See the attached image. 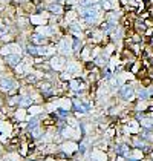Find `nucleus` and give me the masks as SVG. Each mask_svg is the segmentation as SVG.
Masks as SVG:
<instances>
[{
  "label": "nucleus",
  "instance_id": "nucleus-1",
  "mask_svg": "<svg viewBox=\"0 0 153 161\" xmlns=\"http://www.w3.org/2000/svg\"><path fill=\"white\" fill-rule=\"evenodd\" d=\"M118 97L123 98V100H126V101H129V100H132L135 97V89L130 85H124V86H121L119 90H118Z\"/></svg>",
  "mask_w": 153,
  "mask_h": 161
},
{
  "label": "nucleus",
  "instance_id": "nucleus-2",
  "mask_svg": "<svg viewBox=\"0 0 153 161\" xmlns=\"http://www.w3.org/2000/svg\"><path fill=\"white\" fill-rule=\"evenodd\" d=\"M0 88H2V90L11 92V90H14L17 88V83H16L12 78H3V80L0 81Z\"/></svg>",
  "mask_w": 153,
  "mask_h": 161
},
{
  "label": "nucleus",
  "instance_id": "nucleus-3",
  "mask_svg": "<svg viewBox=\"0 0 153 161\" xmlns=\"http://www.w3.org/2000/svg\"><path fill=\"white\" fill-rule=\"evenodd\" d=\"M26 51L31 54L32 57H40V55H44V54L48 52V49H46L44 46H34V45H32V46L29 45V46L26 48Z\"/></svg>",
  "mask_w": 153,
  "mask_h": 161
},
{
  "label": "nucleus",
  "instance_id": "nucleus-4",
  "mask_svg": "<svg viewBox=\"0 0 153 161\" xmlns=\"http://www.w3.org/2000/svg\"><path fill=\"white\" fill-rule=\"evenodd\" d=\"M139 137L144 138L147 143H153V130L152 129H144V130H141Z\"/></svg>",
  "mask_w": 153,
  "mask_h": 161
},
{
  "label": "nucleus",
  "instance_id": "nucleus-5",
  "mask_svg": "<svg viewBox=\"0 0 153 161\" xmlns=\"http://www.w3.org/2000/svg\"><path fill=\"white\" fill-rule=\"evenodd\" d=\"M71 86L75 89V92H80L81 89H84V81L80 80V78H78V80H72V81H71Z\"/></svg>",
  "mask_w": 153,
  "mask_h": 161
},
{
  "label": "nucleus",
  "instance_id": "nucleus-6",
  "mask_svg": "<svg viewBox=\"0 0 153 161\" xmlns=\"http://www.w3.org/2000/svg\"><path fill=\"white\" fill-rule=\"evenodd\" d=\"M135 95H136L139 100H147V98H149V92H147L146 88H139V89L135 92Z\"/></svg>",
  "mask_w": 153,
  "mask_h": 161
},
{
  "label": "nucleus",
  "instance_id": "nucleus-7",
  "mask_svg": "<svg viewBox=\"0 0 153 161\" xmlns=\"http://www.w3.org/2000/svg\"><path fill=\"white\" fill-rule=\"evenodd\" d=\"M6 61L9 63V65H17L20 61V55L17 54H12V55H6Z\"/></svg>",
  "mask_w": 153,
  "mask_h": 161
},
{
  "label": "nucleus",
  "instance_id": "nucleus-8",
  "mask_svg": "<svg viewBox=\"0 0 153 161\" xmlns=\"http://www.w3.org/2000/svg\"><path fill=\"white\" fill-rule=\"evenodd\" d=\"M48 8H49V11H51V12H55V14H60V12L63 11V8H61V5H60V3H51Z\"/></svg>",
  "mask_w": 153,
  "mask_h": 161
},
{
  "label": "nucleus",
  "instance_id": "nucleus-9",
  "mask_svg": "<svg viewBox=\"0 0 153 161\" xmlns=\"http://www.w3.org/2000/svg\"><path fill=\"white\" fill-rule=\"evenodd\" d=\"M81 48H83V41H80V40H74V43H72V52L78 54L80 51H81Z\"/></svg>",
  "mask_w": 153,
  "mask_h": 161
},
{
  "label": "nucleus",
  "instance_id": "nucleus-10",
  "mask_svg": "<svg viewBox=\"0 0 153 161\" xmlns=\"http://www.w3.org/2000/svg\"><path fill=\"white\" fill-rule=\"evenodd\" d=\"M19 105L23 107H26V106H29V105H32V100H31L29 97H23V98L19 100Z\"/></svg>",
  "mask_w": 153,
  "mask_h": 161
},
{
  "label": "nucleus",
  "instance_id": "nucleus-11",
  "mask_svg": "<svg viewBox=\"0 0 153 161\" xmlns=\"http://www.w3.org/2000/svg\"><path fill=\"white\" fill-rule=\"evenodd\" d=\"M32 40H34L37 45H41V43H44V41H46V38L41 36V34H40V36H38V34H34V36H32Z\"/></svg>",
  "mask_w": 153,
  "mask_h": 161
},
{
  "label": "nucleus",
  "instance_id": "nucleus-12",
  "mask_svg": "<svg viewBox=\"0 0 153 161\" xmlns=\"http://www.w3.org/2000/svg\"><path fill=\"white\" fill-rule=\"evenodd\" d=\"M31 132H32V135H34L35 138H38V137H40L41 134H43V129H41V127H38V126H37V127H34V129H32Z\"/></svg>",
  "mask_w": 153,
  "mask_h": 161
},
{
  "label": "nucleus",
  "instance_id": "nucleus-13",
  "mask_svg": "<svg viewBox=\"0 0 153 161\" xmlns=\"http://www.w3.org/2000/svg\"><path fill=\"white\" fill-rule=\"evenodd\" d=\"M38 123H40V118H32V121H29V130H32L34 127H37L38 126Z\"/></svg>",
  "mask_w": 153,
  "mask_h": 161
},
{
  "label": "nucleus",
  "instance_id": "nucleus-14",
  "mask_svg": "<svg viewBox=\"0 0 153 161\" xmlns=\"http://www.w3.org/2000/svg\"><path fill=\"white\" fill-rule=\"evenodd\" d=\"M147 92H149V98H152L153 97V86H150V88L147 89Z\"/></svg>",
  "mask_w": 153,
  "mask_h": 161
},
{
  "label": "nucleus",
  "instance_id": "nucleus-15",
  "mask_svg": "<svg viewBox=\"0 0 153 161\" xmlns=\"http://www.w3.org/2000/svg\"><path fill=\"white\" fill-rule=\"evenodd\" d=\"M57 2H58V0H57Z\"/></svg>",
  "mask_w": 153,
  "mask_h": 161
}]
</instances>
